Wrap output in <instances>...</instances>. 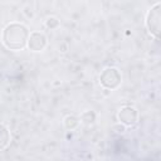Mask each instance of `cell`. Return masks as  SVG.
<instances>
[{"mask_svg":"<svg viewBox=\"0 0 161 161\" xmlns=\"http://www.w3.org/2000/svg\"><path fill=\"white\" fill-rule=\"evenodd\" d=\"M30 30L23 23H9L1 33L3 44L10 50H21L26 47Z\"/></svg>","mask_w":161,"mask_h":161,"instance_id":"6da1fadb","label":"cell"},{"mask_svg":"<svg viewBox=\"0 0 161 161\" xmlns=\"http://www.w3.org/2000/svg\"><path fill=\"white\" fill-rule=\"evenodd\" d=\"M161 3H156L153 6H151L146 14L145 18V24L146 28L148 30V33L151 34V36H153L155 39H158L160 36V24H161Z\"/></svg>","mask_w":161,"mask_h":161,"instance_id":"7a4b0ae2","label":"cell"},{"mask_svg":"<svg viewBox=\"0 0 161 161\" xmlns=\"http://www.w3.org/2000/svg\"><path fill=\"white\" fill-rule=\"evenodd\" d=\"M99 82L107 89H116L122 82L121 72L114 67H107L101 72Z\"/></svg>","mask_w":161,"mask_h":161,"instance_id":"3957f363","label":"cell"},{"mask_svg":"<svg viewBox=\"0 0 161 161\" xmlns=\"http://www.w3.org/2000/svg\"><path fill=\"white\" fill-rule=\"evenodd\" d=\"M117 118H118V122L122 123L123 126H128V127L133 126L137 123L138 111L132 106H123L119 108L117 113Z\"/></svg>","mask_w":161,"mask_h":161,"instance_id":"277c9868","label":"cell"},{"mask_svg":"<svg viewBox=\"0 0 161 161\" xmlns=\"http://www.w3.org/2000/svg\"><path fill=\"white\" fill-rule=\"evenodd\" d=\"M47 44H48V39H47L44 33H42V31H33L29 35L26 47L31 52H42L47 47Z\"/></svg>","mask_w":161,"mask_h":161,"instance_id":"5b68a950","label":"cell"},{"mask_svg":"<svg viewBox=\"0 0 161 161\" xmlns=\"http://www.w3.org/2000/svg\"><path fill=\"white\" fill-rule=\"evenodd\" d=\"M10 141H11L10 130L4 123H0V151L6 148L10 143Z\"/></svg>","mask_w":161,"mask_h":161,"instance_id":"8992f818","label":"cell"},{"mask_svg":"<svg viewBox=\"0 0 161 161\" xmlns=\"http://www.w3.org/2000/svg\"><path fill=\"white\" fill-rule=\"evenodd\" d=\"M78 125H79V118H77L75 116H67V117L64 118V126H65V128H68V130H73V128H75Z\"/></svg>","mask_w":161,"mask_h":161,"instance_id":"52a82bcc","label":"cell"},{"mask_svg":"<svg viewBox=\"0 0 161 161\" xmlns=\"http://www.w3.org/2000/svg\"><path fill=\"white\" fill-rule=\"evenodd\" d=\"M45 26L49 28V29H55V28L59 26V20L57 18H53V16L52 18H48L45 20Z\"/></svg>","mask_w":161,"mask_h":161,"instance_id":"ba28073f","label":"cell"}]
</instances>
